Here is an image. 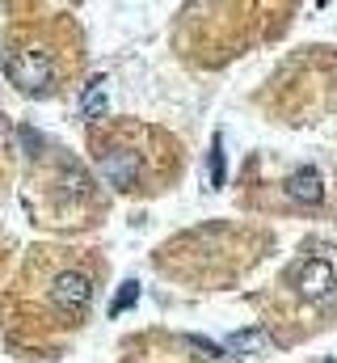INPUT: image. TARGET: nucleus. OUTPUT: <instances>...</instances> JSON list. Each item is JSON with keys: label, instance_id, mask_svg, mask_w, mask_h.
<instances>
[{"label": "nucleus", "instance_id": "2", "mask_svg": "<svg viewBox=\"0 0 337 363\" xmlns=\"http://www.w3.org/2000/svg\"><path fill=\"white\" fill-rule=\"evenodd\" d=\"M287 287H295V296L308 300V304H325L329 296H337L333 262H325V258H308V262H299L295 271L287 274Z\"/></svg>", "mask_w": 337, "mask_h": 363}, {"label": "nucleus", "instance_id": "6", "mask_svg": "<svg viewBox=\"0 0 337 363\" xmlns=\"http://www.w3.org/2000/svg\"><path fill=\"white\" fill-rule=\"evenodd\" d=\"M101 114H105V81L97 77V81H88V85H84L81 118H88V123H93V118H101Z\"/></svg>", "mask_w": 337, "mask_h": 363}, {"label": "nucleus", "instance_id": "1", "mask_svg": "<svg viewBox=\"0 0 337 363\" xmlns=\"http://www.w3.org/2000/svg\"><path fill=\"white\" fill-rule=\"evenodd\" d=\"M4 72H8V81L21 93L42 97V93L55 89V60H51L47 51H34V47H25V51H4Z\"/></svg>", "mask_w": 337, "mask_h": 363}, {"label": "nucleus", "instance_id": "4", "mask_svg": "<svg viewBox=\"0 0 337 363\" xmlns=\"http://www.w3.org/2000/svg\"><path fill=\"white\" fill-rule=\"evenodd\" d=\"M88 300H93V279L76 267H68V271H59L51 279V304L59 308V313H68V317H81L84 308H88Z\"/></svg>", "mask_w": 337, "mask_h": 363}, {"label": "nucleus", "instance_id": "9", "mask_svg": "<svg viewBox=\"0 0 337 363\" xmlns=\"http://www.w3.org/2000/svg\"><path fill=\"white\" fill-rule=\"evenodd\" d=\"M211 186L219 190L224 186V140L215 135V144H211Z\"/></svg>", "mask_w": 337, "mask_h": 363}, {"label": "nucleus", "instance_id": "7", "mask_svg": "<svg viewBox=\"0 0 337 363\" xmlns=\"http://www.w3.org/2000/svg\"><path fill=\"white\" fill-rule=\"evenodd\" d=\"M265 342H270L265 330H241V334L228 338V351L232 355H257V351H265Z\"/></svg>", "mask_w": 337, "mask_h": 363}, {"label": "nucleus", "instance_id": "3", "mask_svg": "<svg viewBox=\"0 0 337 363\" xmlns=\"http://www.w3.org/2000/svg\"><path fill=\"white\" fill-rule=\"evenodd\" d=\"M97 169L101 178L110 182L114 190H135L139 178H144V157L135 148H122V144H105L97 152Z\"/></svg>", "mask_w": 337, "mask_h": 363}, {"label": "nucleus", "instance_id": "5", "mask_svg": "<svg viewBox=\"0 0 337 363\" xmlns=\"http://www.w3.org/2000/svg\"><path fill=\"white\" fill-rule=\"evenodd\" d=\"M287 194H291L295 203L316 207V203L325 199V186H321V178H316V169H299V174H291V178H287Z\"/></svg>", "mask_w": 337, "mask_h": 363}, {"label": "nucleus", "instance_id": "8", "mask_svg": "<svg viewBox=\"0 0 337 363\" xmlns=\"http://www.w3.org/2000/svg\"><path fill=\"white\" fill-rule=\"evenodd\" d=\"M135 300H139V283L131 279V283H122V287H118V296L110 300V317H122V313H127Z\"/></svg>", "mask_w": 337, "mask_h": 363}]
</instances>
